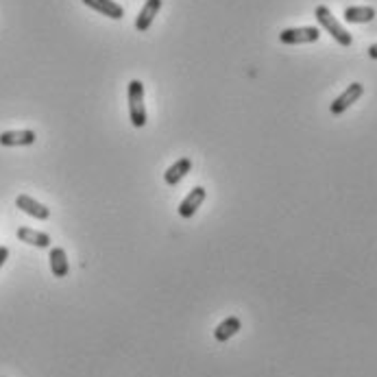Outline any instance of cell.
<instances>
[{
	"label": "cell",
	"mask_w": 377,
	"mask_h": 377,
	"mask_svg": "<svg viewBox=\"0 0 377 377\" xmlns=\"http://www.w3.org/2000/svg\"><path fill=\"white\" fill-rule=\"evenodd\" d=\"M314 18L319 20L321 27L328 31L341 46H351V44H354V37H351V33L343 27L341 22L336 20V16L330 11V7L319 5L317 9H314Z\"/></svg>",
	"instance_id": "6da1fadb"
},
{
	"label": "cell",
	"mask_w": 377,
	"mask_h": 377,
	"mask_svg": "<svg viewBox=\"0 0 377 377\" xmlns=\"http://www.w3.org/2000/svg\"><path fill=\"white\" fill-rule=\"evenodd\" d=\"M129 120L135 129H142L146 124V105H144V83L129 81Z\"/></svg>",
	"instance_id": "7a4b0ae2"
},
{
	"label": "cell",
	"mask_w": 377,
	"mask_h": 377,
	"mask_svg": "<svg viewBox=\"0 0 377 377\" xmlns=\"http://www.w3.org/2000/svg\"><path fill=\"white\" fill-rule=\"evenodd\" d=\"M321 37V31L317 27H297V29H284L279 33V42L295 46V44H312Z\"/></svg>",
	"instance_id": "3957f363"
},
{
	"label": "cell",
	"mask_w": 377,
	"mask_h": 377,
	"mask_svg": "<svg viewBox=\"0 0 377 377\" xmlns=\"http://www.w3.org/2000/svg\"><path fill=\"white\" fill-rule=\"evenodd\" d=\"M364 94V85L362 83H351L347 90L341 94V96H336L334 98V103L330 105V111H332V116H341L345 114V111L356 103V100Z\"/></svg>",
	"instance_id": "277c9868"
},
{
	"label": "cell",
	"mask_w": 377,
	"mask_h": 377,
	"mask_svg": "<svg viewBox=\"0 0 377 377\" xmlns=\"http://www.w3.org/2000/svg\"><path fill=\"white\" fill-rule=\"evenodd\" d=\"M205 196H207L205 187H201V185L192 187V190L187 192L185 198L179 203V216H183V218H192L194 214H196V209H198L201 205H203Z\"/></svg>",
	"instance_id": "5b68a950"
},
{
	"label": "cell",
	"mask_w": 377,
	"mask_h": 377,
	"mask_svg": "<svg viewBox=\"0 0 377 377\" xmlns=\"http://www.w3.org/2000/svg\"><path fill=\"white\" fill-rule=\"evenodd\" d=\"M16 207L22 209L24 214H29V216L37 218V220H46L50 216V209L46 205H42L40 201H35L33 196H29V194H20L16 198Z\"/></svg>",
	"instance_id": "8992f818"
},
{
	"label": "cell",
	"mask_w": 377,
	"mask_h": 377,
	"mask_svg": "<svg viewBox=\"0 0 377 377\" xmlns=\"http://www.w3.org/2000/svg\"><path fill=\"white\" fill-rule=\"evenodd\" d=\"M37 135L31 129H20V131H3L0 133V144L3 146H31L35 144Z\"/></svg>",
	"instance_id": "52a82bcc"
},
{
	"label": "cell",
	"mask_w": 377,
	"mask_h": 377,
	"mask_svg": "<svg viewBox=\"0 0 377 377\" xmlns=\"http://www.w3.org/2000/svg\"><path fill=\"white\" fill-rule=\"evenodd\" d=\"M83 5H87L90 9L98 11L100 16H107L111 20L124 18V9L118 3H114V0H83Z\"/></svg>",
	"instance_id": "ba28073f"
},
{
	"label": "cell",
	"mask_w": 377,
	"mask_h": 377,
	"mask_svg": "<svg viewBox=\"0 0 377 377\" xmlns=\"http://www.w3.org/2000/svg\"><path fill=\"white\" fill-rule=\"evenodd\" d=\"M159 9H161V0H146L142 11L135 18V29L140 31V33L142 31H148L150 24H153V20H155V16L159 14Z\"/></svg>",
	"instance_id": "9c48e42d"
},
{
	"label": "cell",
	"mask_w": 377,
	"mask_h": 377,
	"mask_svg": "<svg viewBox=\"0 0 377 377\" xmlns=\"http://www.w3.org/2000/svg\"><path fill=\"white\" fill-rule=\"evenodd\" d=\"M50 271H53L55 277H68V273H70V264H68V255H66V251L61 249V247H55V249H50Z\"/></svg>",
	"instance_id": "30bf717a"
},
{
	"label": "cell",
	"mask_w": 377,
	"mask_h": 377,
	"mask_svg": "<svg viewBox=\"0 0 377 377\" xmlns=\"http://www.w3.org/2000/svg\"><path fill=\"white\" fill-rule=\"evenodd\" d=\"M242 330V323L238 317H227L225 319L216 330H214V338H216L218 343H227L231 338Z\"/></svg>",
	"instance_id": "8fae6325"
},
{
	"label": "cell",
	"mask_w": 377,
	"mask_h": 377,
	"mask_svg": "<svg viewBox=\"0 0 377 377\" xmlns=\"http://www.w3.org/2000/svg\"><path fill=\"white\" fill-rule=\"evenodd\" d=\"M18 240L27 242L31 247H37V249H48L50 247V236L44 233V231H35L31 227H20L18 229Z\"/></svg>",
	"instance_id": "7c38bea8"
},
{
	"label": "cell",
	"mask_w": 377,
	"mask_h": 377,
	"mask_svg": "<svg viewBox=\"0 0 377 377\" xmlns=\"http://www.w3.org/2000/svg\"><path fill=\"white\" fill-rule=\"evenodd\" d=\"M190 168H192V161L187 159V157H181V159H177L174 164L164 172V179H166V183L168 185H177L187 172H190Z\"/></svg>",
	"instance_id": "4fadbf2b"
},
{
	"label": "cell",
	"mask_w": 377,
	"mask_h": 377,
	"mask_svg": "<svg viewBox=\"0 0 377 377\" xmlns=\"http://www.w3.org/2000/svg\"><path fill=\"white\" fill-rule=\"evenodd\" d=\"M375 9L373 7H347L345 9V22L349 24H367L375 20Z\"/></svg>",
	"instance_id": "5bb4252c"
},
{
	"label": "cell",
	"mask_w": 377,
	"mask_h": 377,
	"mask_svg": "<svg viewBox=\"0 0 377 377\" xmlns=\"http://www.w3.org/2000/svg\"><path fill=\"white\" fill-rule=\"evenodd\" d=\"M7 260H9V249L7 247H0V269L5 266Z\"/></svg>",
	"instance_id": "9a60e30c"
},
{
	"label": "cell",
	"mask_w": 377,
	"mask_h": 377,
	"mask_svg": "<svg viewBox=\"0 0 377 377\" xmlns=\"http://www.w3.org/2000/svg\"><path fill=\"white\" fill-rule=\"evenodd\" d=\"M369 57H371V59H377V42L369 46Z\"/></svg>",
	"instance_id": "2e32d148"
}]
</instances>
